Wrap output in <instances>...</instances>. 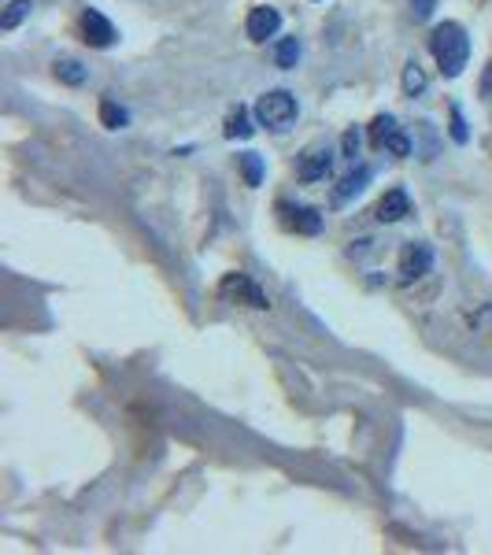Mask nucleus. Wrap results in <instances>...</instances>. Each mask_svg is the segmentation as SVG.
<instances>
[{"label": "nucleus", "mask_w": 492, "mask_h": 555, "mask_svg": "<svg viewBox=\"0 0 492 555\" xmlns=\"http://www.w3.org/2000/svg\"><path fill=\"white\" fill-rule=\"evenodd\" d=\"M449 115H452V127H449L452 141H455V145H467V141H470V130H467V119H463V112L452 104V112H449Z\"/></svg>", "instance_id": "6ab92c4d"}, {"label": "nucleus", "mask_w": 492, "mask_h": 555, "mask_svg": "<svg viewBox=\"0 0 492 555\" xmlns=\"http://www.w3.org/2000/svg\"><path fill=\"white\" fill-rule=\"evenodd\" d=\"M371 145L374 149H386L392 156H411V141L404 138V130L397 127V119L392 115H378V119L371 122Z\"/></svg>", "instance_id": "20e7f679"}, {"label": "nucleus", "mask_w": 492, "mask_h": 555, "mask_svg": "<svg viewBox=\"0 0 492 555\" xmlns=\"http://www.w3.org/2000/svg\"><path fill=\"white\" fill-rule=\"evenodd\" d=\"M429 52H433V60H437V67H441L444 78H459L463 67H467V60H470L467 30L452 20L433 26V34H429Z\"/></svg>", "instance_id": "f257e3e1"}, {"label": "nucleus", "mask_w": 492, "mask_h": 555, "mask_svg": "<svg viewBox=\"0 0 492 555\" xmlns=\"http://www.w3.org/2000/svg\"><path fill=\"white\" fill-rule=\"evenodd\" d=\"M360 141H363V138H360V130H348V133H345V156H348V159L360 156Z\"/></svg>", "instance_id": "412c9836"}, {"label": "nucleus", "mask_w": 492, "mask_h": 555, "mask_svg": "<svg viewBox=\"0 0 492 555\" xmlns=\"http://www.w3.org/2000/svg\"><path fill=\"white\" fill-rule=\"evenodd\" d=\"M279 219L285 230H293V234L315 237L322 230V215L315 208H303V204H279Z\"/></svg>", "instance_id": "423d86ee"}, {"label": "nucleus", "mask_w": 492, "mask_h": 555, "mask_svg": "<svg viewBox=\"0 0 492 555\" xmlns=\"http://www.w3.org/2000/svg\"><path fill=\"white\" fill-rule=\"evenodd\" d=\"M82 34H86V44H93V49H112V44L119 41V30H115L96 8H86L82 12Z\"/></svg>", "instance_id": "6e6552de"}, {"label": "nucleus", "mask_w": 492, "mask_h": 555, "mask_svg": "<svg viewBox=\"0 0 492 555\" xmlns=\"http://www.w3.org/2000/svg\"><path fill=\"white\" fill-rule=\"evenodd\" d=\"M371 175H374V171H371L366 164H360L355 171H348V175L341 178V185L334 190V201H337V204H348L352 196H360V193L366 190V182H371Z\"/></svg>", "instance_id": "9b49d317"}, {"label": "nucleus", "mask_w": 492, "mask_h": 555, "mask_svg": "<svg viewBox=\"0 0 492 555\" xmlns=\"http://www.w3.org/2000/svg\"><path fill=\"white\" fill-rule=\"evenodd\" d=\"M297 96L289 89H271V93H263L256 101V119L267 130H289L297 122Z\"/></svg>", "instance_id": "f03ea898"}, {"label": "nucleus", "mask_w": 492, "mask_h": 555, "mask_svg": "<svg viewBox=\"0 0 492 555\" xmlns=\"http://www.w3.org/2000/svg\"><path fill=\"white\" fill-rule=\"evenodd\" d=\"M241 171H245V182L253 185H263V156H256V152H245L241 156Z\"/></svg>", "instance_id": "f3484780"}, {"label": "nucleus", "mask_w": 492, "mask_h": 555, "mask_svg": "<svg viewBox=\"0 0 492 555\" xmlns=\"http://www.w3.org/2000/svg\"><path fill=\"white\" fill-rule=\"evenodd\" d=\"M429 267H433V253H429V245H418V241L404 245V253H400V282L404 285L418 282L423 274H429Z\"/></svg>", "instance_id": "0eeeda50"}, {"label": "nucleus", "mask_w": 492, "mask_h": 555, "mask_svg": "<svg viewBox=\"0 0 492 555\" xmlns=\"http://www.w3.org/2000/svg\"><path fill=\"white\" fill-rule=\"evenodd\" d=\"M329 167H334V149H329L326 141H319V145L300 152L297 178H300V182H322V178L329 175Z\"/></svg>", "instance_id": "39448f33"}, {"label": "nucleus", "mask_w": 492, "mask_h": 555, "mask_svg": "<svg viewBox=\"0 0 492 555\" xmlns=\"http://www.w3.org/2000/svg\"><path fill=\"white\" fill-rule=\"evenodd\" d=\"M101 122L107 130H122L130 122V112L127 107H119L115 101H101Z\"/></svg>", "instance_id": "dca6fc26"}, {"label": "nucleus", "mask_w": 492, "mask_h": 555, "mask_svg": "<svg viewBox=\"0 0 492 555\" xmlns=\"http://www.w3.org/2000/svg\"><path fill=\"white\" fill-rule=\"evenodd\" d=\"M426 89V75H423V67L415 64V60H411V64L404 67V93L407 96H418Z\"/></svg>", "instance_id": "a211bd4d"}, {"label": "nucleus", "mask_w": 492, "mask_h": 555, "mask_svg": "<svg viewBox=\"0 0 492 555\" xmlns=\"http://www.w3.org/2000/svg\"><path fill=\"white\" fill-rule=\"evenodd\" d=\"M245 30H248V38H253L256 44H263L267 38H274V34L282 30V15H279V8H253V12H248Z\"/></svg>", "instance_id": "1a4fd4ad"}, {"label": "nucleus", "mask_w": 492, "mask_h": 555, "mask_svg": "<svg viewBox=\"0 0 492 555\" xmlns=\"http://www.w3.org/2000/svg\"><path fill=\"white\" fill-rule=\"evenodd\" d=\"M437 0H411V15H415V23H426L429 15H433Z\"/></svg>", "instance_id": "aec40b11"}, {"label": "nucleus", "mask_w": 492, "mask_h": 555, "mask_svg": "<svg viewBox=\"0 0 492 555\" xmlns=\"http://www.w3.org/2000/svg\"><path fill=\"white\" fill-rule=\"evenodd\" d=\"M219 297L226 300V304H245V308H256V311L267 308V293L259 289V285L248 274H226V278H222V282H219Z\"/></svg>", "instance_id": "7ed1b4c3"}, {"label": "nucleus", "mask_w": 492, "mask_h": 555, "mask_svg": "<svg viewBox=\"0 0 492 555\" xmlns=\"http://www.w3.org/2000/svg\"><path fill=\"white\" fill-rule=\"evenodd\" d=\"M30 12H34V0H12V4L0 12V30H15L20 23L30 20Z\"/></svg>", "instance_id": "ddd939ff"}, {"label": "nucleus", "mask_w": 492, "mask_h": 555, "mask_svg": "<svg viewBox=\"0 0 492 555\" xmlns=\"http://www.w3.org/2000/svg\"><path fill=\"white\" fill-rule=\"evenodd\" d=\"M52 70H56V78L64 86H82L89 78V70L78 64V60H56V67H52Z\"/></svg>", "instance_id": "4468645a"}, {"label": "nucleus", "mask_w": 492, "mask_h": 555, "mask_svg": "<svg viewBox=\"0 0 492 555\" xmlns=\"http://www.w3.org/2000/svg\"><path fill=\"white\" fill-rule=\"evenodd\" d=\"M411 215V196L404 190H389L378 204V222H400Z\"/></svg>", "instance_id": "9d476101"}, {"label": "nucleus", "mask_w": 492, "mask_h": 555, "mask_svg": "<svg viewBox=\"0 0 492 555\" xmlns=\"http://www.w3.org/2000/svg\"><path fill=\"white\" fill-rule=\"evenodd\" d=\"M226 133L230 141H248L256 133V127H253V115H248V107L245 104H237L234 112H230V119H226Z\"/></svg>", "instance_id": "f8f14e48"}, {"label": "nucleus", "mask_w": 492, "mask_h": 555, "mask_svg": "<svg viewBox=\"0 0 492 555\" xmlns=\"http://www.w3.org/2000/svg\"><path fill=\"white\" fill-rule=\"evenodd\" d=\"M274 64H279L282 70H293L300 64V41L297 38H282L279 49H274Z\"/></svg>", "instance_id": "2eb2a0df"}, {"label": "nucleus", "mask_w": 492, "mask_h": 555, "mask_svg": "<svg viewBox=\"0 0 492 555\" xmlns=\"http://www.w3.org/2000/svg\"><path fill=\"white\" fill-rule=\"evenodd\" d=\"M481 101H485V104H492V60H489L485 75H481Z\"/></svg>", "instance_id": "4be33fe9"}]
</instances>
